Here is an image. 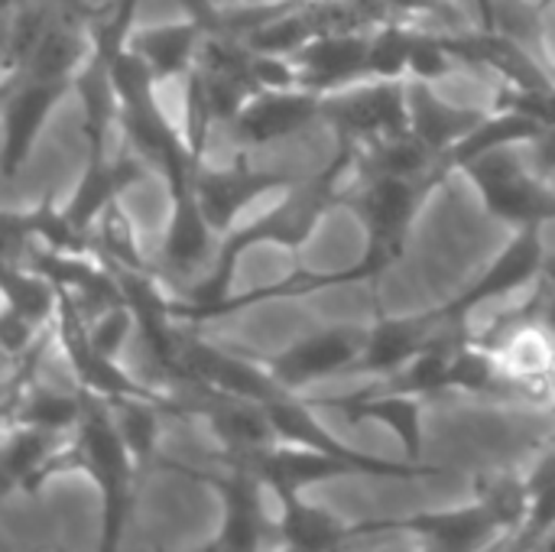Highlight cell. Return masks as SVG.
Returning a JSON list of instances; mask_svg holds the SVG:
<instances>
[{"label": "cell", "instance_id": "1", "mask_svg": "<svg viewBox=\"0 0 555 552\" xmlns=\"http://www.w3.org/2000/svg\"><path fill=\"white\" fill-rule=\"evenodd\" d=\"M527 514V491L524 482L517 488H504L472 504L420 511L410 517L390 521H364L354 524L358 537H403L420 547H439L452 552H488L507 534L520 530Z\"/></svg>", "mask_w": 555, "mask_h": 552}, {"label": "cell", "instance_id": "2", "mask_svg": "<svg viewBox=\"0 0 555 552\" xmlns=\"http://www.w3.org/2000/svg\"><path fill=\"white\" fill-rule=\"evenodd\" d=\"M72 468H81L101 498L98 552H120L140 462L124 442L107 400H88V413L72 436Z\"/></svg>", "mask_w": 555, "mask_h": 552}, {"label": "cell", "instance_id": "3", "mask_svg": "<svg viewBox=\"0 0 555 552\" xmlns=\"http://www.w3.org/2000/svg\"><path fill=\"white\" fill-rule=\"evenodd\" d=\"M322 120H328L341 143L358 146L410 130V81L364 78L322 98Z\"/></svg>", "mask_w": 555, "mask_h": 552}, {"label": "cell", "instance_id": "4", "mask_svg": "<svg viewBox=\"0 0 555 552\" xmlns=\"http://www.w3.org/2000/svg\"><path fill=\"white\" fill-rule=\"evenodd\" d=\"M364 345H367L364 325H325L319 332L296 338L280 355L267 358L263 368L286 394H302L319 381L354 374Z\"/></svg>", "mask_w": 555, "mask_h": 552}, {"label": "cell", "instance_id": "5", "mask_svg": "<svg viewBox=\"0 0 555 552\" xmlns=\"http://www.w3.org/2000/svg\"><path fill=\"white\" fill-rule=\"evenodd\" d=\"M546 280V244L540 238V224L517 228L511 244L488 264V270L465 290L459 293L442 312L462 325H468L472 312L491 303H507L517 293H533Z\"/></svg>", "mask_w": 555, "mask_h": 552}, {"label": "cell", "instance_id": "6", "mask_svg": "<svg viewBox=\"0 0 555 552\" xmlns=\"http://www.w3.org/2000/svg\"><path fill=\"white\" fill-rule=\"evenodd\" d=\"M208 485L221 498V527L215 543L221 552H263V540L276 537V517L263 508L267 485L247 465H231L228 475H211Z\"/></svg>", "mask_w": 555, "mask_h": 552}, {"label": "cell", "instance_id": "7", "mask_svg": "<svg viewBox=\"0 0 555 552\" xmlns=\"http://www.w3.org/2000/svg\"><path fill=\"white\" fill-rule=\"evenodd\" d=\"M436 176V172H433ZM433 176H420V179H374L358 185L348 202L354 205V211L364 221L367 231V244L387 247L390 254L400 257L410 224L416 221V211L429 192Z\"/></svg>", "mask_w": 555, "mask_h": 552}, {"label": "cell", "instance_id": "8", "mask_svg": "<svg viewBox=\"0 0 555 552\" xmlns=\"http://www.w3.org/2000/svg\"><path fill=\"white\" fill-rule=\"evenodd\" d=\"M322 120V94L309 88H260L231 124V140L241 146H270L302 133Z\"/></svg>", "mask_w": 555, "mask_h": 552}, {"label": "cell", "instance_id": "9", "mask_svg": "<svg viewBox=\"0 0 555 552\" xmlns=\"http://www.w3.org/2000/svg\"><path fill=\"white\" fill-rule=\"evenodd\" d=\"M296 179L270 169H254V166H198L195 169V198L211 221V228L224 238L237 228L241 211H247L254 202L289 189Z\"/></svg>", "mask_w": 555, "mask_h": 552}, {"label": "cell", "instance_id": "10", "mask_svg": "<svg viewBox=\"0 0 555 552\" xmlns=\"http://www.w3.org/2000/svg\"><path fill=\"white\" fill-rule=\"evenodd\" d=\"M367 49L371 29H345L312 36L289 59L296 65L299 85L325 98L367 78Z\"/></svg>", "mask_w": 555, "mask_h": 552}, {"label": "cell", "instance_id": "11", "mask_svg": "<svg viewBox=\"0 0 555 552\" xmlns=\"http://www.w3.org/2000/svg\"><path fill=\"white\" fill-rule=\"evenodd\" d=\"M169 198H172V211H169V224H166L156 257H159L163 273L195 283L211 267L208 257L211 260L218 257V251L211 254V244L221 241V234L205 218L195 198V182L179 192H169Z\"/></svg>", "mask_w": 555, "mask_h": 552}, {"label": "cell", "instance_id": "12", "mask_svg": "<svg viewBox=\"0 0 555 552\" xmlns=\"http://www.w3.org/2000/svg\"><path fill=\"white\" fill-rule=\"evenodd\" d=\"M72 88L68 81H39V78H23L7 85V111H3V172L13 176L36 133L46 127L49 111L59 104V98Z\"/></svg>", "mask_w": 555, "mask_h": 552}, {"label": "cell", "instance_id": "13", "mask_svg": "<svg viewBox=\"0 0 555 552\" xmlns=\"http://www.w3.org/2000/svg\"><path fill=\"white\" fill-rule=\"evenodd\" d=\"M72 436L7 423V439H3L7 485L20 491H36L49 482V475L72 468Z\"/></svg>", "mask_w": 555, "mask_h": 552}, {"label": "cell", "instance_id": "14", "mask_svg": "<svg viewBox=\"0 0 555 552\" xmlns=\"http://www.w3.org/2000/svg\"><path fill=\"white\" fill-rule=\"evenodd\" d=\"M348 413L354 423H377L390 429L403 449L406 462H423V413H426V397L406 394V390H390L374 384L364 394H354L341 403H335Z\"/></svg>", "mask_w": 555, "mask_h": 552}, {"label": "cell", "instance_id": "15", "mask_svg": "<svg viewBox=\"0 0 555 552\" xmlns=\"http://www.w3.org/2000/svg\"><path fill=\"white\" fill-rule=\"evenodd\" d=\"M276 537L296 552H341L354 543V524L312 504L306 495H276Z\"/></svg>", "mask_w": 555, "mask_h": 552}, {"label": "cell", "instance_id": "16", "mask_svg": "<svg viewBox=\"0 0 555 552\" xmlns=\"http://www.w3.org/2000/svg\"><path fill=\"white\" fill-rule=\"evenodd\" d=\"M205 39V26L198 20L179 26L143 29L127 39V49L146 65L153 81H179L189 78L198 65V49Z\"/></svg>", "mask_w": 555, "mask_h": 552}, {"label": "cell", "instance_id": "17", "mask_svg": "<svg viewBox=\"0 0 555 552\" xmlns=\"http://www.w3.org/2000/svg\"><path fill=\"white\" fill-rule=\"evenodd\" d=\"M488 111L481 107H455L433 94L426 81H410V130L439 156L446 159L481 120Z\"/></svg>", "mask_w": 555, "mask_h": 552}, {"label": "cell", "instance_id": "18", "mask_svg": "<svg viewBox=\"0 0 555 552\" xmlns=\"http://www.w3.org/2000/svg\"><path fill=\"white\" fill-rule=\"evenodd\" d=\"M88 400L91 394H65V390H52V387H23L16 407H10V423L20 426H36L46 433H62L72 436L85 413H88Z\"/></svg>", "mask_w": 555, "mask_h": 552}, {"label": "cell", "instance_id": "19", "mask_svg": "<svg viewBox=\"0 0 555 552\" xmlns=\"http://www.w3.org/2000/svg\"><path fill=\"white\" fill-rule=\"evenodd\" d=\"M527 514L520 524V547H540L555 530V449H550L524 482Z\"/></svg>", "mask_w": 555, "mask_h": 552}, {"label": "cell", "instance_id": "20", "mask_svg": "<svg viewBox=\"0 0 555 552\" xmlns=\"http://www.w3.org/2000/svg\"><path fill=\"white\" fill-rule=\"evenodd\" d=\"M169 403L163 400H117L111 403L114 423L124 436V442L130 446L133 459L140 462V468L153 459L156 442H159V410H166Z\"/></svg>", "mask_w": 555, "mask_h": 552}, {"label": "cell", "instance_id": "21", "mask_svg": "<svg viewBox=\"0 0 555 552\" xmlns=\"http://www.w3.org/2000/svg\"><path fill=\"white\" fill-rule=\"evenodd\" d=\"M189 552H221V550H218V543H215V540H208V543H202V547H195V550H189Z\"/></svg>", "mask_w": 555, "mask_h": 552}, {"label": "cell", "instance_id": "22", "mask_svg": "<svg viewBox=\"0 0 555 552\" xmlns=\"http://www.w3.org/2000/svg\"><path fill=\"white\" fill-rule=\"evenodd\" d=\"M413 552H452V550H439V547H420V543H416V547H413Z\"/></svg>", "mask_w": 555, "mask_h": 552}, {"label": "cell", "instance_id": "23", "mask_svg": "<svg viewBox=\"0 0 555 552\" xmlns=\"http://www.w3.org/2000/svg\"><path fill=\"white\" fill-rule=\"evenodd\" d=\"M273 552H296V550H289V547H283V543H280V550H273Z\"/></svg>", "mask_w": 555, "mask_h": 552}, {"label": "cell", "instance_id": "24", "mask_svg": "<svg viewBox=\"0 0 555 552\" xmlns=\"http://www.w3.org/2000/svg\"><path fill=\"white\" fill-rule=\"evenodd\" d=\"M374 552H413V550H374Z\"/></svg>", "mask_w": 555, "mask_h": 552}, {"label": "cell", "instance_id": "25", "mask_svg": "<svg viewBox=\"0 0 555 552\" xmlns=\"http://www.w3.org/2000/svg\"><path fill=\"white\" fill-rule=\"evenodd\" d=\"M553 185H555V179H553Z\"/></svg>", "mask_w": 555, "mask_h": 552}, {"label": "cell", "instance_id": "26", "mask_svg": "<svg viewBox=\"0 0 555 552\" xmlns=\"http://www.w3.org/2000/svg\"><path fill=\"white\" fill-rule=\"evenodd\" d=\"M553 449H555V446H553Z\"/></svg>", "mask_w": 555, "mask_h": 552}]
</instances>
